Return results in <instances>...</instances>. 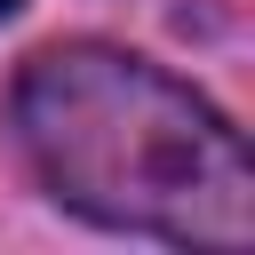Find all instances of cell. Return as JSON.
<instances>
[{
    "instance_id": "obj_1",
    "label": "cell",
    "mask_w": 255,
    "mask_h": 255,
    "mask_svg": "<svg viewBox=\"0 0 255 255\" xmlns=\"http://www.w3.org/2000/svg\"><path fill=\"white\" fill-rule=\"evenodd\" d=\"M32 151L56 175V199L175 231V239H239L247 231V159L231 128L151 80L143 64L112 56H48V72L24 96Z\"/></svg>"
},
{
    "instance_id": "obj_2",
    "label": "cell",
    "mask_w": 255,
    "mask_h": 255,
    "mask_svg": "<svg viewBox=\"0 0 255 255\" xmlns=\"http://www.w3.org/2000/svg\"><path fill=\"white\" fill-rule=\"evenodd\" d=\"M16 8H24V0H0V16H16Z\"/></svg>"
}]
</instances>
